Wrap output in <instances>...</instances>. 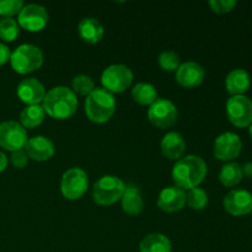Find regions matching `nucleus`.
Masks as SVG:
<instances>
[{
	"label": "nucleus",
	"instance_id": "nucleus-33",
	"mask_svg": "<svg viewBox=\"0 0 252 252\" xmlns=\"http://www.w3.org/2000/svg\"><path fill=\"white\" fill-rule=\"evenodd\" d=\"M10 57H11V52L9 47L4 43H0V66L6 64L10 61Z\"/></svg>",
	"mask_w": 252,
	"mask_h": 252
},
{
	"label": "nucleus",
	"instance_id": "nucleus-5",
	"mask_svg": "<svg viewBox=\"0 0 252 252\" xmlns=\"http://www.w3.org/2000/svg\"><path fill=\"white\" fill-rule=\"evenodd\" d=\"M125 182L117 176L106 175L95 182L93 187V198L100 206H111L121 201L125 192Z\"/></svg>",
	"mask_w": 252,
	"mask_h": 252
},
{
	"label": "nucleus",
	"instance_id": "nucleus-6",
	"mask_svg": "<svg viewBox=\"0 0 252 252\" xmlns=\"http://www.w3.org/2000/svg\"><path fill=\"white\" fill-rule=\"evenodd\" d=\"M103 89L108 93H122L133 83V71L123 64H113L106 68L101 75Z\"/></svg>",
	"mask_w": 252,
	"mask_h": 252
},
{
	"label": "nucleus",
	"instance_id": "nucleus-7",
	"mask_svg": "<svg viewBox=\"0 0 252 252\" xmlns=\"http://www.w3.org/2000/svg\"><path fill=\"white\" fill-rule=\"evenodd\" d=\"M88 175L80 167H73L65 171L61 180V192L66 199L75 201L81 198L88 191Z\"/></svg>",
	"mask_w": 252,
	"mask_h": 252
},
{
	"label": "nucleus",
	"instance_id": "nucleus-19",
	"mask_svg": "<svg viewBox=\"0 0 252 252\" xmlns=\"http://www.w3.org/2000/svg\"><path fill=\"white\" fill-rule=\"evenodd\" d=\"M123 212L129 216H138L144 209V202H143L140 189L135 185L127 184L125 187V192L121 198Z\"/></svg>",
	"mask_w": 252,
	"mask_h": 252
},
{
	"label": "nucleus",
	"instance_id": "nucleus-28",
	"mask_svg": "<svg viewBox=\"0 0 252 252\" xmlns=\"http://www.w3.org/2000/svg\"><path fill=\"white\" fill-rule=\"evenodd\" d=\"M71 85H73L74 93H78L81 96H89L95 89V84H94L93 79L89 75H84V74L76 75L73 79Z\"/></svg>",
	"mask_w": 252,
	"mask_h": 252
},
{
	"label": "nucleus",
	"instance_id": "nucleus-21",
	"mask_svg": "<svg viewBox=\"0 0 252 252\" xmlns=\"http://www.w3.org/2000/svg\"><path fill=\"white\" fill-rule=\"evenodd\" d=\"M251 85L250 74L244 69H234L225 79V88L233 96L243 95Z\"/></svg>",
	"mask_w": 252,
	"mask_h": 252
},
{
	"label": "nucleus",
	"instance_id": "nucleus-32",
	"mask_svg": "<svg viewBox=\"0 0 252 252\" xmlns=\"http://www.w3.org/2000/svg\"><path fill=\"white\" fill-rule=\"evenodd\" d=\"M10 160H11V164L14 165L16 169H22V167H25L27 165L29 157H27V154L24 150H17V152L11 153Z\"/></svg>",
	"mask_w": 252,
	"mask_h": 252
},
{
	"label": "nucleus",
	"instance_id": "nucleus-3",
	"mask_svg": "<svg viewBox=\"0 0 252 252\" xmlns=\"http://www.w3.org/2000/svg\"><path fill=\"white\" fill-rule=\"evenodd\" d=\"M116 111V100L113 94L102 88H95L85 100V113L95 123L107 122Z\"/></svg>",
	"mask_w": 252,
	"mask_h": 252
},
{
	"label": "nucleus",
	"instance_id": "nucleus-12",
	"mask_svg": "<svg viewBox=\"0 0 252 252\" xmlns=\"http://www.w3.org/2000/svg\"><path fill=\"white\" fill-rule=\"evenodd\" d=\"M243 142L240 137L233 132H225L214 140V157L221 161H231L240 155Z\"/></svg>",
	"mask_w": 252,
	"mask_h": 252
},
{
	"label": "nucleus",
	"instance_id": "nucleus-10",
	"mask_svg": "<svg viewBox=\"0 0 252 252\" xmlns=\"http://www.w3.org/2000/svg\"><path fill=\"white\" fill-rule=\"evenodd\" d=\"M148 118L158 128H169L177 122V107L166 98H158L148 110Z\"/></svg>",
	"mask_w": 252,
	"mask_h": 252
},
{
	"label": "nucleus",
	"instance_id": "nucleus-15",
	"mask_svg": "<svg viewBox=\"0 0 252 252\" xmlns=\"http://www.w3.org/2000/svg\"><path fill=\"white\" fill-rule=\"evenodd\" d=\"M17 96L20 100L27 106L39 105L43 102V98L46 96V89L43 84L36 78L24 79L17 86Z\"/></svg>",
	"mask_w": 252,
	"mask_h": 252
},
{
	"label": "nucleus",
	"instance_id": "nucleus-16",
	"mask_svg": "<svg viewBox=\"0 0 252 252\" xmlns=\"http://www.w3.org/2000/svg\"><path fill=\"white\" fill-rule=\"evenodd\" d=\"M186 204V193L177 186H169L162 189L158 198V207L167 213L182 209Z\"/></svg>",
	"mask_w": 252,
	"mask_h": 252
},
{
	"label": "nucleus",
	"instance_id": "nucleus-17",
	"mask_svg": "<svg viewBox=\"0 0 252 252\" xmlns=\"http://www.w3.org/2000/svg\"><path fill=\"white\" fill-rule=\"evenodd\" d=\"M25 153L34 161H46L54 155V144L48 138L37 135L27 140Z\"/></svg>",
	"mask_w": 252,
	"mask_h": 252
},
{
	"label": "nucleus",
	"instance_id": "nucleus-11",
	"mask_svg": "<svg viewBox=\"0 0 252 252\" xmlns=\"http://www.w3.org/2000/svg\"><path fill=\"white\" fill-rule=\"evenodd\" d=\"M17 24L27 31L38 32L48 24V12L42 5H25L17 17Z\"/></svg>",
	"mask_w": 252,
	"mask_h": 252
},
{
	"label": "nucleus",
	"instance_id": "nucleus-25",
	"mask_svg": "<svg viewBox=\"0 0 252 252\" xmlns=\"http://www.w3.org/2000/svg\"><path fill=\"white\" fill-rule=\"evenodd\" d=\"M243 176L241 166L236 162H228L221 167L219 172V180L226 187H234L239 185L243 180Z\"/></svg>",
	"mask_w": 252,
	"mask_h": 252
},
{
	"label": "nucleus",
	"instance_id": "nucleus-34",
	"mask_svg": "<svg viewBox=\"0 0 252 252\" xmlns=\"http://www.w3.org/2000/svg\"><path fill=\"white\" fill-rule=\"evenodd\" d=\"M241 171H243L244 176L252 179V162H245V164L241 166Z\"/></svg>",
	"mask_w": 252,
	"mask_h": 252
},
{
	"label": "nucleus",
	"instance_id": "nucleus-20",
	"mask_svg": "<svg viewBox=\"0 0 252 252\" xmlns=\"http://www.w3.org/2000/svg\"><path fill=\"white\" fill-rule=\"evenodd\" d=\"M161 153L170 160H180L186 150V142L177 132H170L161 140Z\"/></svg>",
	"mask_w": 252,
	"mask_h": 252
},
{
	"label": "nucleus",
	"instance_id": "nucleus-1",
	"mask_svg": "<svg viewBox=\"0 0 252 252\" xmlns=\"http://www.w3.org/2000/svg\"><path fill=\"white\" fill-rule=\"evenodd\" d=\"M207 176V164L198 155H187L177 160L172 169V180L175 186L181 189H192L198 187Z\"/></svg>",
	"mask_w": 252,
	"mask_h": 252
},
{
	"label": "nucleus",
	"instance_id": "nucleus-29",
	"mask_svg": "<svg viewBox=\"0 0 252 252\" xmlns=\"http://www.w3.org/2000/svg\"><path fill=\"white\" fill-rule=\"evenodd\" d=\"M159 64L162 70L165 71H175L180 66V57L179 54L171 51H165L160 54Z\"/></svg>",
	"mask_w": 252,
	"mask_h": 252
},
{
	"label": "nucleus",
	"instance_id": "nucleus-23",
	"mask_svg": "<svg viewBox=\"0 0 252 252\" xmlns=\"http://www.w3.org/2000/svg\"><path fill=\"white\" fill-rule=\"evenodd\" d=\"M132 97L139 105L152 106L158 100V91L152 84L138 83L132 89Z\"/></svg>",
	"mask_w": 252,
	"mask_h": 252
},
{
	"label": "nucleus",
	"instance_id": "nucleus-14",
	"mask_svg": "<svg viewBox=\"0 0 252 252\" xmlns=\"http://www.w3.org/2000/svg\"><path fill=\"white\" fill-rule=\"evenodd\" d=\"M206 76V71L201 64L193 61L182 63L176 70V81L182 88L191 89L201 85Z\"/></svg>",
	"mask_w": 252,
	"mask_h": 252
},
{
	"label": "nucleus",
	"instance_id": "nucleus-4",
	"mask_svg": "<svg viewBox=\"0 0 252 252\" xmlns=\"http://www.w3.org/2000/svg\"><path fill=\"white\" fill-rule=\"evenodd\" d=\"M12 69L19 74H30L38 70L43 64V53L33 44H21L10 57Z\"/></svg>",
	"mask_w": 252,
	"mask_h": 252
},
{
	"label": "nucleus",
	"instance_id": "nucleus-18",
	"mask_svg": "<svg viewBox=\"0 0 252 252\" xmlns=\"http://www.w3.org/2000/svg\"><path fill=\"white\" fill-rule=\"evenodd\" d=\"M78 33L86 43L96 44L103 38L105 29L103 25L95 17H85L79 22Z\"/></svg>",
	"mask_w": 252,
	"mask_h": 252
},
{
	"label": "nucleus",
	"instance_id": "nucleus-26",
	"mask_svg": "<svg viewBox=\"0 0 252 252\" xmlns=\"http://www.w3.org/2000/svg\"><path fill=\"white\" fill-rule=\"evenodd\" d=\"M20 26L16 20L11 17H4L0 20V38L5 42H12L17 38Z\"/></svg>",
	"mask_w": 252,
	"mask_h": 252
},
{
	"label": "nucleus",
	"instance_id": "nucleus-27",
	"mask_svg": "<svg viewBox=\"0 0 252 252\" xmlns=\"http://www.w3.org/2000/svg\"><path fill=\"white\" fill-rule=\"evenodd\" d=\"M186 203L189 204V208L202 211L206 208L207 203H208V194L203 189H199V187L192 189L186 194Z\"/></svg>",
	"mask_w": 252,
	"mask_h": 252
},
{
	"label": "nucleus",
	"instance_id": "nucleus-13",
	"mask_svg": "<svg viewBox=\"0 0 252 252\" xmlns=\"http://www.w3.org/2000/svg\"><path fill=\"white\" fill-rule=\"evenodd\" d=\"M224 208L234 217L246 216L252 211V194L246 189H234L224 198Z\"/></svg>",
	"mask_w": 252,
	"mask_h": 252
},
{
	"label": "nucleus",
	"instance_id": "nucleus-30",
	"mask_svg": "<svg viewBox=\"0 0 252 252\" xmlns=\"http://www.w3.org/2000/svg\"><path fill=\"white\" fill-rule=\"evenodd\" d=\"M24 7L22 0H0V15L5 17H11L19 15Z\"/></svg>",
	"mask_w": 252,
	"mask_h": 252
},
{
	"label": "nucleus",
	"instance_id": "nucleus-9",
	"mask_svg": "<svg viewBox=\"0 0 252 252\" xmlns=\"http://www.w3.org/2000/svg\"><path fill=\"white\" fill-rule=\"evenodd\" d=\"M229 121L238 128L250 127L252 123V101L244 95L231 96L226 102Z\"/></svg>",
	"mask_w": 252,
	"mask_h": 252
},
{
	"label": "nucleus",
	"instance_id": "nucleus-8",
	"mask_svg": "<svg viewBox=\"0 0 252 252\" xmlns=\"http://www.w3.org/2000/svg\"><path fill=\"white\" fill-rule=\"evenodd\" d=\"M27 132L21 123L5 121L0 123V147L9 152L22 150L27 143Z\"/></svg>",
	"mask_w": 252,
	"mask_h": 252
},
{
	"label": "nucleus",
	"instance_id": "nucleus-2",
	"mask_svg": "<svg viewBox=\"0 0 252 252\" xmlns=\"http://www.w3.org/2000/svg\"><path fill=\"white\" fill-rule=\"evenodd\" d=\"M42 107L49 117L66 120L78 110V98L71 89L66 86H56L46 93Z\"/></svg>",
	"mask_w": 252,
	"mask_h": 252
},
{
	"label": "nucleus",
	"instance_id": "nucleus-36",
	"mask_svg": "<svg viewBox=\"0 0 252 252\" xmlns=\"http://www.w3.org/2000/svg\"><path fill=\"white\" fill-rule=\"evenodd\" d=\"M249 134H250V137L252 139V123L250 125V127H249Z\"/></svg>",
	"mask_w": 252,
	"mask_h": 252
},
{
	"label": "nucleus",
	"instance_id": "nucleus-24",
	"mask_svg": "<svg viewBox=\"0 0 252 252\" xmlns=\"http://www.w3.org/2000/svg\"><path fill=\"white\" fill-rule=\"evenodd\" d=\"M44 110L41 105L26 106L20 113V122L24 128H33L38 127L44 120Z\"/></svg>",
	"mask_w": 252,
	"mask_h": 252
},
{
	"label": "nucleus",
	"instance_id": "nucleus-35",
	"mask_svg": "<svg viewBox=\"0 0 252 252\" xmlns=\"http://www.w3.org/2000/svg\"><path fill=\"white\" fill-rule=\"evenodd\" d=\"M7 167V158L2 152H0V172L4 171Z\"/></svg>",
	"mask_w": 252,
	"mask_h": 252
},
{
	"label": "nucleus",
	"instance_id": "nucleus-22",
	"mask_svg": "<svg viewBox=\"0 0 252 252\" xmlns=\"http://www.w3.org/2000/svg\"><path fill=\"white\" fill-rule=\"evenodd\" d=\"M171 241L164 234L153 233L142 239L139 244L140 252H171Z\"/></svg>",
	"mask_w": 252,
	"mask_h": 252
},
{
	"label": "nucleus",
	"instance_id": "nucleus-37",
	"mask_svg": "<svg viewBox=\"0 0 252 252\" xmlns=\"http://www.w3.org/2000/svg\"><path fill=\"white\" fill-rule=\"evenodd\" d=\"M250 213H251V214H252V211H251V212H250Z\"/></svg>",
	"mask_w": 252,
	"mask_h": 252
},
{
	"label": "nucleus",
	"instance_id": "nucleus-31",
	"mask_svg": "<svg viewBox=\"0 0 252 252\" xmlns=\"http://www.w3.org/2000/svg\"><path fill=\"white\" fill-rule=\"evenodd\" d=\"M208 4L212 11L217 12V14H226V12H230L236 6L235 0H211Z\"/></svg>",
	"mask_w": 252,
	"mask_h": 252
}]
</instances>
